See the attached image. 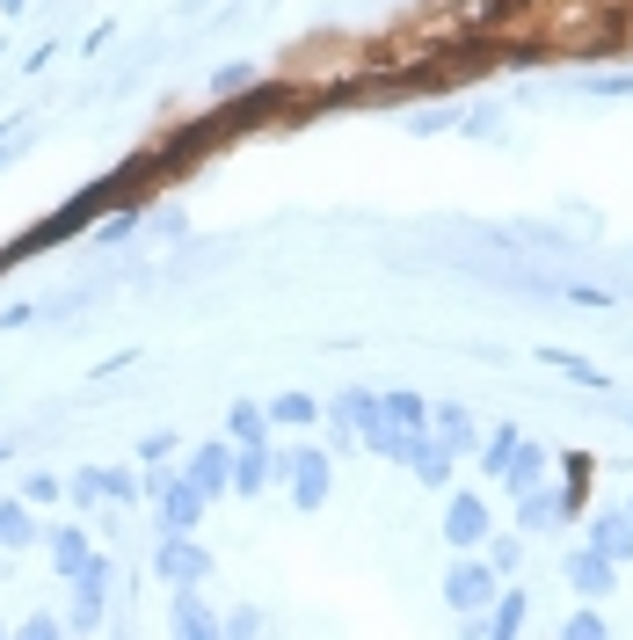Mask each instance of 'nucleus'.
Listing matches in <instances>:
<instances>
[{"label": "nucleus", "instance_id": "9", "mask_svg": "<svg viewBox=\"0 0 633 640\" xmlns=\"http://www.w3.org/2000/svg\"><path fill=\"white\" fill-rule=\"evenodd\" d=\"M568 583H575V590H590V597H605V590H611L605 553H575V561H568Z\"/></svg>", "mask_w": 633, "mask_h": 640}, {"label": "nucleus", "instance_id": "11", "mask_svg": "<svg viewBox=\"0 0 633 640\" xmlns=\"http://www.w3.org/2000/svg\"><path fill=\"white\" fill-rule=\"evenodd\" d=\"M37 539V524H29L23 502H0V546H29Z\"/></svg>", "mask_w": 633, "mask_h": 640}, {"label": "nucleus", "instance_id": "16", "mask_svg": "<svg viewBox=\"0 0 633 640\" xmlns=\"http://www.w3.org/2000/svg\"><path fill=\"white\" fill-rule=\"evenodd\" d=\"M248 80H255V74H248V66H226V74L212 80V95H219V102H233V95H241V88H248Z\"/></svg>", "mask_w": 633, "mask_h": 640}, {"label": "nucleus", "instance_id": "14", "mask_svg": "<svg viewBox=\"0 0 633 640\" xmlns=\"http://www.w3.org/2000/svg\"><path fill=\"white\" fill-rule=\"evenodd\" d=\"M263 415L269 422H314V400H306V394H284V400H269Z\"/></svg>", "mask_w": 633, "mask_h": 640}, {"label": "nucleus", "instance_id": "10", "mask_svg": "<svg viewBox=\"0 0 633 640\" xmlns=\"http://www.w3.org/2000/svg\"><path fill=\"white\" fill-rule=\"evenodd\" d=\"M88 561H96V553H88L80 532H51V567H59V575H80Z\"/></svg>", "mask_w": 633, "mask_h": 640}, {"label": "nucleus", "instance_id": "13", "mask_svg": "<svg viewBox=\"0 0 633 640\" xmlns=\"http://www.w3.org/2000/svg\"><path fill=\"white\" fill-rule=\"evenodd\" d=\"M379 415H387L393 430H415V422H422V400H415V394H387V400H379Z\"/></svg>", "mask_w": 633, "mask_h": 640}, {"label": "nucleus", "instance_id": "18", "mask_svg": "<svg viewBox=\"0 0 633 640\" xmlns=\"http://www.w3.org/2000/svg\"><path fill=\"white\" fill-rule=\"evenodd\" d=\"M597 539H605L611 553H633V532H626V524H597Z\"/></svg>", "mask_w": 633, "mask_h": 640}, {"label": "nucleus", "instance_id": "1", "mask_svg": "<svg viewBox=\"0 0 633 640\" xmlns=\"http://www.w3.org/2000/svg\"><path fill=\"white\" fill-rule=\"evenodd\" d=\"M277 473L292 481L299 510H320V502H328V459H320L314 444H299V451H277Z\"/></svg>", "mask_w": 633, "mask_h": 640}, {"label": "nucleus", "instance_id": "5", "mask_svg": "<svg viewBox=\"0 0 633 640\" xmlns=\"http://www.w3.org/2000/svg\"><path fill=\"white\" fill-rule=\"evenodd\" d=\"M233 451H241V459H233V488H241V495H263L269 466H277V459H269V444H233Z\"/></svg>", "mask_w": 633, "mask_h": 640}, {"label": "nucleus", "instance_id": "19", "mask_svg": "<svg viewBox=\"0 0 633 640\" xmlns=\"http://www.w3.org/2000/svg\"><path fill=\"white\" fill-rule=\"evenodd\" d=\"M568 633H575V640H583V633L597 640V633H605V618H597V612H575V618H568Z\"/></svg>", "mask_w": 633, "mask_h": 640}, {"label": "nucleus", "instance_id": "6", "mask_svg": "<svg viewBox=\"0 0 633 640\" xmlns=\"http://www.w3.org/2000/svg\"><path fill=\"white\" fill-rule=\"evenodd\" d=\"M444 532H452V546H481L488 539V510L473 502V495H459V502H452V517H444Z\"/></svg>", "mask_w": 633, "mask_h": 640}, {"label": "nucleus", "instance_id": "4", "mask_svg": "<svg viewBox=\"0 0 633 640\" xmlns=\"http://www.w3.org/2000/svg\"><path fill=\"white\" fill-rule=\"evenodd\" d=\"M190 481H197L204 495H219L226 481H233V451H226V444H204V451L190 459Z\"/></svg>", "mask_w": 633, "mask_h": 640}, {"label": "nucleus", "instance_id": "8", "mask_svg": "<svg viewBox=\"0 0 633 640\" xmlns=\"http://www.w3.org/2000/svg\"><path fill=\"white\" fill-rule=\"evenodd\" d=\"M175 633H190V640H212V633H226L219 618L204 612V604H197L190 590H175Z\"/></svg>", "mask_w": 633, "mask_h": 640}, {"label": "nucleus", "instance_id": "21", "mask_svg": "<svg viewBox=\"0 0 633 640\" xmlns=\"http://www.w3.org/2000/svg\"><path fill=\"white\" fill-rule=\"evenodd\" d=\"M619 37H626V44H633V8H626V15H619Z\"/></svg>", "mask_w": 633, "mask_h": 640}, {"label": "nucleus", "instance_id": "3", "mask_svg": "<svg viewBox=\"0 0 633 640\" xmlns=\"http://www.w3.org/2000/svg\"><path fill=\"white\" fill-rule=\"evenodd\" d=\"M161 524H168V532H190L197 517H204V488H197L190 473H182V481H161Z\"/></svg>", "mask_w": 633, "mask_h": 640}, {"label": "nucleus", "instance_id": "20", "mask_svg": "<svg viewBox=\"0 0 633 640\" xmlns=\"http://www.w3.org/2000/svg\"><path fill=\"white\" fill-rule=\"evenodd\" d=\"M23 495H29V502H59V481H51V473H37V481H29Z\"/></svg>", "mask_w": 633, "mask_h": 640}, {"label": "nucleus", "instance_id": "15", "mask_svg": "<svg viewBox=\"0 0 633 640\" xmlns=\"http://www.w3.org/2000/svg\"><path fill=\"white\" fill-rule=\"evenodd\" d=\"M102 495H110V473H80V481H74V502H80V510H96Z\"/></svg>", "mask_w": 633, "mask_h": 640}, {"label": "nucleus", "instance_id": "7", "mask_svg": "<svg viewBox=\"0 0 633 640\" xmlns=\"http://www.w3.org/2000/svg\"><path fill=\"white\" fill-rule=\"evenodd\" d=\"M444 597H452L459 612H481V604H488V567H452V583H444Z\"/></svg>", "mask_w": 633, "mask_h": 640}, {"label": "nucleus", "instance_id": "2", "mask_svg": "<svg viewBox=\"0 0 633 640\" xmlns=\"http://www.w3.org/2000/svg\"><path fill=\"white\" fill-rule=\"evenodd\" d=\"M153 567H161V583H175V590H197L212 561L190 546V532H168V539H161V561H153Z\"/></svg>", "mask_w": 633, "mask_h": 640}, {"label": "nucleus", "instance_id": "12", "mask_svg": "<svg viewBox=\"0 0 633 640\" xmlns=\"http://www.w3.org/2000/svg\"><path fill=\"white\" fill-rule=\"evenodd\" d=\"M226 430H233V437H241V444H263L269 415H263V408H248V400H233V415H226Z\"/></svg>", "mask_w": 633, "mask_h": 640}, {"label": "nucleus", "instance_id": "17", "mask_svg": "<svg viewBox=\"0 0 633 640\" xmlns=\"http://www.w3.org/2000/svg\"><path fill=\"white\" fill-rule=\"evenodd\" d=\"M524 626V597H503V612H495V633H517Z\"/></svg>", "mask_w": 633, "mask_h": 640}]
</instances>
